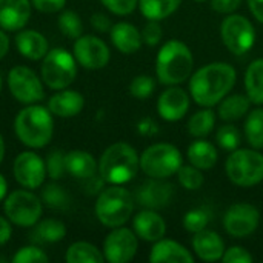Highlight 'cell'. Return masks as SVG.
<instances>
[{"mask_svg":"<svg viewBox=\"0 0 263 263\" xmlns=\"http://www.w3.org/2000/svg\"><path fill=\"white\" fill-rule=\"evenodd\" d=\"M237 72L233 65L225 62H213L199 68L190 77L191 99L203 108L219 105L234 88Z\"/></svg>","mask_w":263,"mask_h":263,"instance_id":"obj_1","label":"cell"},{"mask_svg":"<svg viewBox=\"0 0 263 263\" xmlns=\"http://www.w3.org/2000/svg\"><path fill=\"white\" fill-rule=\"evenodd\" d=\"M194 57L182 40H168L162 45L156 59V76L162 85L173 86L186 82L193 74Z\"/></svg>","mask_w":263,"mask_h":263,"instance_id":"obj_2","label":"cell"},{"mask_svg":"<svg viewBox=\"0 0 263 263\" xmlns=\"http://www.w3.org/2000/svg\"><path fill=\"white\" fill-rule=\"evenodd\" d=\"M14 131L17 139L28 148H43L52 139V114L48 108L42 105H26L15 116Z\"/></svg>","mask_w":263,"mask_h":263,"instance_id":"obj_3","label":"cell"},{"mask_svg":"<svg viewBox=\"0 0 263 263\" xmlns=\"http://www.w3.org/2000/svg\"><path fill=\"white\" fill-rule=\"evenodd\" d=\"M139 170L140 157L137 151L125 142L109 145L99 160L100 179L109 185H125L131 182Z\"/></svg>","mask_w":263,"mask_h":263,"instance_id":"obj_4","label":"cell"},{"mask_svg":"<svg viewBox=\"0 0 263 263\" xmlns=\"http://www.w3.org/2000/svg\"><path fill=\"white\" fill-rule=\"evenodd\" d=\"M134 202L133 194L126 188L109 185L99 194L94 213L99 222L108 228L123 227L134 211Z\"/></svg>","mask_w":263,"mask_h":263,"instance_id":"obj_5","label":"cell"},{"mask_svg":"<svg viewBox=\"0 0 263 263\" xmlns=\"http://www.w3.org/2000/svg\"><path fill=\"white\" fill-rule=\"evenodd\" d=\"M228 179L242 188L256 186L263 182V154L259 149H234L227 159Z\"/></svg>","mask_w":263,"mask_h":263,"instance_id":"obj_6","label":"cell"},{"mask_svg":"<svg viewBox=\"0 0 263 263\" xmlns=\"http://www.w3.org/2000/svg\"><path fill=\"white\" fill-rule=\"evenodd\" d=\"M40 74L48 88L55 91L65 89L77 76V60L69 51L63 48H54L42 59Z\"/></svg>","mask_w":263,"mask_h":263,"instance_id":"obj_7","label":"cell"},{"mask_svg":"<svg viewBox=\"0 0 263 263\" xmlns=\"http://www.w3.org/2000/svg\"><path fill=\"white\" fill-rule=\"evenodd\" d=\"M182 165L180 149L171 143H154L140 156V170L153 179H170Z\"/></svg>","mask_w":263,"mask_h":263,"instance_id":"obj_8","label":"cell"},{"mask_svg":"<svg viewBox=\"0 0 263 263\" xmlns=\"http://www.w3.org/2000/svg\"><path fill=\"white\" fill-rule=\"evenodd\" d=\"M3 213L12 225L29 228L40 220L43 205L34 193L28 190H15L5 197Z\"/></svg>","mask_w":263,"mask_h":263,"instance_id":"obj_9","label":"cell"},{"mask_svg":"<svg viewBox=\"0 0 263 263\" xmlns=\"http://www.w3.org/2000/svg\"><path fill=\"white\" fill-rule=\"evenodd\" d=\"M220 37L223 45L234 55H243L253 49L256 42V29L245 15L230 14L222 20Z\"/></svg>","mask_w":263,"mask_h":263,"instance_id":"obj_10","label":"cell"},{"mask_svg":"<svg viewBox=\"0 0 263 263\" xmlns=\"http://www.w3.org/2000/svg\"><path fill=\"white\" fill-rule=\"evenodd\" d=\"M8 86L12 97L25 105H32L45 99L43 80L28 66H14L8 72Z\"/></svg>","mask_w":263,"mask_h":263,"instance_id":"obj_11","label":"cell"},{"mask_svg":"<svg viewBox=\"0 0 263 263\" xmlns=\"http://www.w3.org/2000/svg\"><path fill=\"white\" fill-rule=\"evenodd\" d=\"M260 223L259 210L245 202H239L231 205L223 216V228L225 231L237 239L251 236Z\"/></svg>","mask_w":263,"mask_h":263,"instance_id":"obj_12","label":"cell"},{"mask_svg":"<svg viewBox=\"0 0 263 263\" xmlns=\"http://www.w3.org/2000/svg\"><path fill=\"white\" fill-rule=\"evenodd\" d=\"M139 248V237L134 230L117 227L103 242V256L109 263H128L134 259Z\"/></svg>","mask_w":263,"mask_h":263,"instance_id":"obj_13","label":"cell"},{"mask_svg":"<svg viewBox=\"0 0 263 263\" xmlns=\"http://www.w3.org/2000/svg\"><path fill=\"white\" fill-rule=\"evenodd\" d=\"M72 54L80 66L91 71L105 68L111 59L108 45L96 35H80L76 39Z\"/></svg>","mask_w":263,"mask_h":263,"instance_id":"obj_14","label":"cell"},{"mask_svg":"<svg viewBox=\"0 0 263 263\" xmlns=\"http://www.w3.org/2000/svg\"><path fill=\"white\" fill-rule=\"evenodd\" d=\"M12 174L17 183L23 188L37 190L46 179V163L34 151H23L14 160Z\"/></svg>","mask_w":263,"mask_h":263,"instance_id":"obj_15","label":"cell"},{"mask_svg":"<svg viewBox=\"0 0 263 263\" xmlns=\"http://www.w3.org/2000/svg\"><path fill=\"white\" fill-rule=\"evenodd\" d=\"M174 196V186L166 182V179H153L146 180L137 188L134 200L148 210H162L168 206Z\"/></svg>","mask_w":263,"mask_h":263,"instance_id":"obj_16","label":"cell"},{"mask_svg":"<svg viewBox=\"0 0 263 263\" xmlns=\"http://www.w3.org/2000/svg\"><path fill=\"white\" fill-rule=\"evenodd\" d=\"M190 111V96L177 85L165 89L157 100V112L166 122L182 120Z\"/></svg>","mask_w":263,"mask_h":263,"instance_id":"obj_17","label":"cell"},{"mask_svg":"<svg viewBox=\"0 0 263 263\" xmlns=\"http://www.w3.org/2000/svg\"><path fill=\"white\" fill-rule=\"evenodd\" d=\"M31 0H0V28L20 31L31 17Z\"/></svg>","mask_w":263,"mask_h":263,"instance_id":"obj_18","label":"cell"},{"mask_svg":"<svg viewBox=\"0 0 263 263\" xmlns=\"http://www.w3.org/2000/svg\"><path fill=\"white\" fill-rule=\"evenodd\" d=\"M133 228L139 239L154 243L165 237L166 222L154 210L145 208L143 211H139L136 214V217L133 220Z\"/></svg>","mask_w":263,"mask_h":263,"instance_id":"obj_19","label":"cell"},{"mask_svg":"<svg viewBox=\"0 0 263 263\" xmlns=\"http://www.w3.org/2000/svg\"><path fill=\"white\" fill-rule=\"evenodd\" d=\"M85 106V97L79 91L72 89H60L48 100V109L52 116L60 119H71L82 112Z\"/></svg>","mask_w":263,"mask_h":263,"instance_id":"obj_20","label":"cell"},{"mask_svg":"<svg viewBox=\"0 0 263 263\" xmlns=\"http://www.w3.org/2000/svg\"><path fill=\"white\" fill-rule=\"evenodd\" d=\"M193 250L194 254L203 262H217L222 260L225 253L223 239L211 230H202L193 237Z\"/></svg>","mask_w":263,"mask_h":263,"instance_id":"obj_21","label":"cell"},{"mask_svg":"<svg viewBox=\"0 0 263 263\" xmlns=\"http://www.w3.org/2000/svg\"><path fill=\"white\" fill-rule=\"evenodd\" d=\"M14 42L20 55L28 60H42L49 51L46 37L35 29H20Z\"/></svg>","mask_w":263,"mask_h":263,"instance_id":"obj_22","label":"cell"},{"mask_svg":"<svg viewBox=\"0 0 263 263\" xmlns=\"http://www.w3.org/2000/svg\"><path fill=\"white\" fill-rule=\"evenodd\" d=\"M149 262L153 263H194L193 254L179 242L170 239H160L154 242Z\"/></svg>","mask_w":263,"mask_h":263,"instance_id":"obj_23","label":"cell"},{"mask_svg":"<svg viewBox=\"0 0 263 263\" xmlns=\"http://www.w3.org/2000/svg\"><path fill=\"white\" fill-rule=\"evenodd\" d=\"M109 37L112 45L122 52V54H134L140 49L143 40L142 32L128 22H119L111 26Z\"/></svg>","mask_w":263,"mask_h":263,"instance_id":"obj_24","label":"cell"},{"mask_svg":"<svg viewBox=\"0 0 263 263\" xmlns=\"http://www.w3.org/2000/svg\"><path fill=\"white\" fill-rule=\"evenodd\" d=\"M65 168L66 173L79 180H88L96 176L99 163L96 159L83 149H72L65 154Z\"/></svg>","mask_w":263,"mask_h":263,"instance_id":"obj_25","label":"cell"},{"mask_svg":"<svg viewBox=\"0 0 263 263\" xmlns=\"http://www.w3.org/2000/svg\"><path fill=\"white\" fill-rule=\"evenodd\" d=\"M186 157H188L191 165L205 171V170H211L217 163L219 153L211 142L199 139V140H194L188 146Z\"/></svg>","mask_w":263,"mask_h":263,"instance_id":"obj_26","label":"cell"},{"mask_svg":"<svg viewBox=\"0 0 263 263\" xmlns=\"http://www.w3.org/2000/svg\"><path fill=\"white\" fill-rule=\"evenodd\" d=\"M66 236V227L57 219H45L34 225L31 240L34 243H57Z\"/></svg>","mask_w":263,"mask_h":263,"instance_id":"obj_27","label":"cell"},{"mask_svg":"<svg viewBox=\"0 0 263 263\" xmlns=\"http://www.w3.org/2000/svg\"><path fill=\"white\" fill-rule=\"evenodd\" d=\"M250 106H251V100L248 96L233 94V96H227L219 103L217 114L223 122H236L250 112Z\"/></svg>","mask_w":263,"mask_h":263,"instance_id":"obj_28","label":"cell"},{"mask_svg":"<svg viewBox=\"0 0 263 263\" xmlns=\"http://www.w3.org/2000/svg\"><path fill=\"white\" fill-rule=\"evenodd\" d=\"M245 91L251 103L263 105V59H256L250 63L245 72Z\"/></svg>","mask_w":263,"mask_h":263,"instance_id":"obj_29","label":"cell"},{"mask_svg":"<svg viewBox=\"0 0 263 263\" xmlns=\"http://www.w3.org/2000/svg\"><path fill=\"white\" fill-rule=\"evenodd\" d=\"M182 0H139V8L143 17L148 20H165L166 17L173 15Z\"/></svg>","mask_w":263,"mask_h":263,"instance_id":"obj_30","label":"cell"},{"mask_svg":"<svg viewBox=\"0 0 263 263\" xmlns=\"http://www.w3.org/2000/svg\"><path fill=\"white\" fill-rule=\"evenodd\" d=\"M65 260L68 263H103L105 256L103 251H100L92 243L74 242L66 250Z\"/></svg>","mask_w":263,"mask_h":263,"instance_id":"obj_31","label":"cell"},{"mask_svg":"<svg viewBox=\"0 0 263 263\" xmlns=\"http://www.w3.org/2000/svg\"><path fill=\"white\" fill-rule=\"evenodd\" d=\"M245 137L251 148H263V108H256L247 114L245 120Z\"/></svg>","mask_w":263,"mask_h":263,"instance_id":"obj_32","label":"cell"},{"mask_svg":"<svg viewBox=\"0 0 263 263\" xmlns=\"http://www.w3.org/2000/svg\"><path fill=\"white\" fill-rule=\"evenodd\" d=\"M216 125V114L211 108H205L202 111H197L191 116L188 120V133L196 139L206 137Z\"/></svg>","mask_w":263,"mask_h":263,"instance_id":"obj_33","label":"cell"},{"mask_svg":"<svg viewBox=\"0 0 263 263\" xmlns=\"http://www.w3.org/2000/svg\"><path fill=\"white\" fill-rule=\"evenodd\" d=\"M42 202L54 210H65L69 203L66 191L57 183H48L42 190Z\"/></svg>","mask_w":263,"mask_h":263,"instance_id":"obj_34","label":"cell"},{"mask_svg":"<svg viewBox=\"0 0 263 263\" xmlns=\"http://www.w3.org/2000/svg\"><path fill=\"white\" fill-rule=\"evenodd\" d=\"M59 29L62 31V34H65L68 39H79L83 32V23L80 15L76 11H65L60 14L59 20H57Z\"/></svg>","mask_w":263,"mask_h":263,"instance_id":"obj_35","label":"cell"},{"mask_svg":"<svg viewBox=\"0 0 263 263\" xmlns=\"http://www.w3.org/2000/svg\"><path fill=\"white\" fill-rule=\"evenodd\" d=\"M211 220V213L206 208H194L188 211L183 217V228L188 233H199L202 230H206Z\"/></svg>","mask_w":263,"mask_h":263,"instance_id":"obj_36","label":"cell"},{"mask_svg":"<svg viewBox=\"0 0 263 263\" xmlns=\"http://www.w3.org/2000/svg\"><path fill=\"white\" fill-rule=\"evenodd\" d=\"M177 179L180 182V185L185 188V190H190V191H196L199 190L205 179H203V174H202V170H199L197 166L194 165H182L177 171Z\"/></svg>","mask_w":263,"mask_h":263,"instance_id":"obj_37","label":"cell"},{"mask_svg":"<svg viewBox=\"0 0 263 263\" xmlns=\"http://www.w3.org/2000/svg\"><path fill=\"white\" fill-rule=\"evenodd\" d=\"M217 145L225 151H234L240 146V131L234 125H223L216 133Z\"/></svg>","mask_w":263,"mask_h":263,"instance_id":"obj_38","label":"cell"},{"mask_svg":"<svg viewBox=\"0 0 263 263\" xmlns=\"http://www.w3.org/2000/svg\"><path fill=\"white\" fill-rule=\"evenodd\" d=\"M156 89V80L151 76H136L129 83V94L136 99H148Z\"/></svg>","mask_w":263,"mask_h":263,"instance_id":"obj_39","label":"cell"},{"mask_svg":"<svg viewBox=\"0 0 263 263\" xmlns=\"http://www.w3.org/2000/svg\"><path fill=\"white\" fill-rule=\"evenodd\" d=\"M48 260L49 257L45 254V251L35 245H28L20 248L12 257L14 263H46Z\"/></svg>","mask_w":263,"mask_h":263,"instance_id":"obj_40","label":"cell"},{"mask_svg":"<svg viewBox=\"0 0 263 263\" xmlns=\"http://www.w3.org/2000/svg\"><path fill=\"white\" fill-rule=\"evenodd\" d=\"M46 173L52 180H59L62 179V176L66 173L65 168V154L59 149H54L48 154L46 160Z\"/></svg>","mask_w":263,"mask_h":263,"instance_id":"obj_41","label":"cell"},{"mask_svg":"<svg viewBox=\"0 0 263 263\" xmlns=\"http://www.w3.org/2000/svg\"><path fill=\"white\" fill-rule=\"evenodd\" d=\"M162 37H163V31H162L160 22L148 20V23L143 26V31H142L143 43H146L148 46H156V45L160 43Z\"/></svg>","mask_w":263,"mask_h":263,"instance_id":"obj_42","label":"cell"},{"mask_svg":"<svg viewBox=\"0 0 263 263\" xmlns=\"http://www.w3.org/2000/svg\"><path fill=\"white\" fill-rule=\"evenodd\" d=\"M108 11L117 15H128L131 14L137 6L139 0H100Z\"/></svg>","mask_w":263,"mask_h":263,"instance_id":"obj_43","label":"cell"},{"mask_svg":"<svg viewBox=\"0 0 263 263\" xmlns=\"http://www.w3.org/2000/svg\"><path fill=\"white\" fill-rule=\"evenodd\" d=\"M254 260L251 253L243 247H231L225 250L222 262L223 263H251Z\"/></svg>","mask_w":263,"mask_h":263,"instance_id":"obj_44","label":"cell"},{"mask_svg":"<svg viewBox=\"0 0 263 263\" xmlns=\"http://www.w3.org/2000/svg\"><path fill=\"white\" fill-rule=\"evenodd\" d=\"M32 8L45 14H54L65 8L66 0H31Z\"/></svg>","mask_w":263,"mask_h":263,"instance_id":"obj_45","label":"cell"},{"mask_svg":"<svg viewBox=\"0 0 263 263\" xmlns=\"http://www.w3.org/2000/svg\"><path fill=\"white\" fill-rule=\"evenodd\" d=\"M240 3L242 0H211V8L220 14H233Z\"/></svg>","mask_w":263,"mask_h":263,"instance_id":"obj_46","label":"cell"},{"mask_svg":"<svg viewBox=\"0 0 263 263\" xmlns=\"http://www.w3.org/2000/svg\"><path fill=\"white\" fill-rule=\"evenodd\" d=\"M91 25H92V28H94L96 31H99V32H109V29H111V26H112L109 17H108L106 14H103V12H96V14H92V15H91Z\"/></svg>","mask_w":263,"mask_h":263,"instance_id":"obj_47","label":"cell"},{"mask_svg":"<svg viewBox=\"0 0 263 263\" xmlns=\"http://www.w3.org/2000/svg\"><path fill=\"white\" fill-rule=\"evenodd\" d=\"M11 234H12L11 222L0 216V247H3L11 239Z\"/></svg>","mask_w":263,"mask_h":263,"instance_id":"obj_48","label":"cell"},{"mask_svg":"<svg viewBox=\"0 0 263 263\" xmlns=\"http://www.w3.org/2000/svg\"><path fill=\"white\" fill-rule=\"evenodd\" d=\"M248 2V8L251 11V14L263 23V0H247Z\"/></svg>","mask_w":263,"mask_h":263,"instance_id":"obj_49","label":"cell"},{"mask_svg":"<svg viewBox=\"0 0 263 263\" xmlns=\"http://www.w3.org/2000/svg\"><path fill=\"white\" fill-rule=\"evenodd\" d=\"M9 51V39L5 32V29L0 28V60L8 54Z\"/></svg>","mask_w":263,"mask_h":263,"instance_id":"obj_50","label":"cell"},{"mask_svg":"<svg viewBox=\"0 0 263 263\" xmlns=\"http://www.w3.org/2000/svg\"><path fill=\"white\" fill-rule=\"evenodd\" d=\"M6 194H8V182L3 177V174H0V202L6 197Z\"/></svg>","mask_w":263,"mask_h":263,"instance_id":"obj_51","label":"cell"},{"mask_svg":"<svg viewBox=\"0 0 263 263\" xmlns=\"http://www.w3.org/2000/svg\"><path fill=\"white\" fill-rule=\"evenodd\" d=\"M3 157H5V140L0 134V163L3 162Z\"/></svg>","mask_w":263,"mask_h":263,"instance_id":"obj_52","label":"cell"},{"mask_svg":"<svg viewBox=\"0 0 263 263\" xmlns=\"http://www.w3.org/2000/svg\"><path fill=\"white\" fill-rule=\"evenodd\" d=\"M0 91H2V76H0Z\"/></svg>","mask_w":263,"mask_h":263,"instance_id":"obj_53","label":"cell"},{"mask_svg":"<svg viewBox=\"0 0 263 263\" xmlns=\"http://www.w3.org/2000/svg\"><path fill=\"white\" fill-rule=\"evenodd\" d=\"M196 2H206V0H196Z\"/></svg>","mask_w":263,"mask_h":263,"instance_id":"obj_54","label":"cell"}]
</instances>
